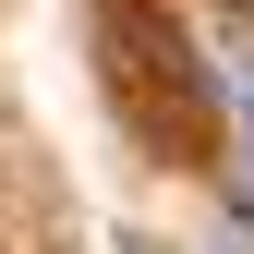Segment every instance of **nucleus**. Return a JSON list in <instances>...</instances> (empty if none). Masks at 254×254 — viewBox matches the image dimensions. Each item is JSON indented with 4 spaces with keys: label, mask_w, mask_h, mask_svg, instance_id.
<instances>
[{
    "label": "nucleus",
    "mask_w": 254,
    "mask_h": 254,
    "mask_svg": "<svg viewBox=\"0 0 254 254\" xmlns=\"http://www.w3.org/2000/svg\"><path fill=\"white\" fill-rule=\"evenodd\" d=\"M242 194H254V73H242Z\"/></svg>",
    "instance_id": "nucleus-1"
}]
</instances>
